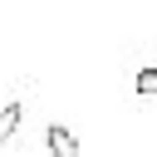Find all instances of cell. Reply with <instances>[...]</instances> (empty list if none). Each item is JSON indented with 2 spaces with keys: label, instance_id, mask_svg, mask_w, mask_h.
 <instances>
[{
  "label": "cell",
  "instance_id": "6da1fadb",
  "mask_svg": "<svg viewBox=\"0 0 157 157\" xmlns=\"http://www.w3.org/2000/svg\"><path fill=\"white\" fill-rule=\"evenodd\" d=\"M44 142H49V152H54V157H78V137H74L64 123H49Z\"/></svg>",
  "mask_w": 157,
  "mask_h": 157
},
{
  "label": "cell",
  "instance_id": "7a4b0ae2",
  "mask_svg": "<svg viewBox=\"0 0 157 157\" xmlns=\"http://www.w3.org/2000/svg\"><path fill=\"white\" fill-rule=\"evenodd\" d=\"M20 118H25V108H20V103H5V108H0V147L20 132Z\"/></svg>",
  "mask_w": 157,
  "mask_h": 157
},
{
  "label": "cell",
  "instance_id": "3957f363",
  "mask_svg": "<svg viewBox=\"0 0 157 157\" xmlns=\"http://www.w3.org/2000/svg\"><path fill=\"white\" fill-rule=\"evenodd\" d=\"M137 93H142V98H152V93H157V69H152V64H142V69H137Z\"/></svg>",
  "mask_w": 157,
  "mask_h": 157
}]
</instances>
